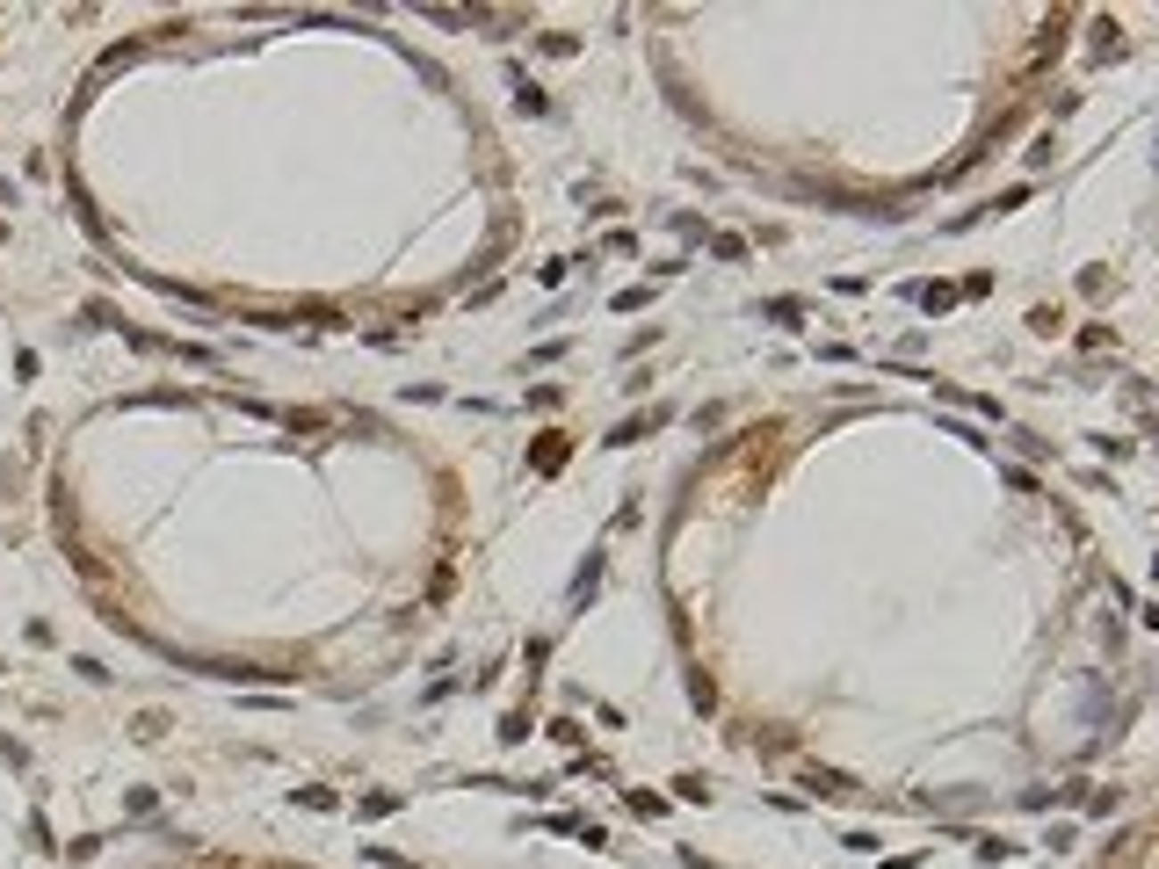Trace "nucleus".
I'll list each match as a JSON object with an SVG mask.
<instances>
[{
	"label": "nucleus",
	"mask_w": 1159,
	"mask_h": 869,
	"mask_svg": "<svg viewBox=\"0 0 1159 869\" xmlns=\"http://www.w3.org/2000/svg\"><path fill=\"white\" fill-rule=\"evenodd\" d=\"M797 790H804L812 804H834V797H855V776H841V768H819V760H804V768H797Z\"/></svg>",
	"instance_id": "1"
},
{
	"label": "nucleus",
	"mask_w": 1159,
	"mask_h": 869,
	"mask_svg": "<svg viewBox=\"0 0 1159 869\" xmlns=\"http://www.w3.org/2000/svg\"><path fill=\"white\" fill-rule=\"evenodd\" d=\"M667 420H674V406H645V413H631V420L609 434V450H631V443H645V434H652V427H667Z\"/></svg>",
	"instance_id": "2"
},
{
	"label": "nucleus",
	"mask_w": 1159,
	"mask_h": 869,
	"mask_svg": "<svg viewBox=\"0 0 1159 869\" xmlns=\"http://www.w3.org/2000/svg\"><path fill=\"white\" fill-rule=\"evenodd\" d=\"M906 305H920L927 319H943L957 305V283H906Z\"/></svg>",
	"instance_id": "3"
},
{
	"label": "nucleus",
	"mask_w": 1159,
	"mask_h": 869,
	"mask_svg": "<svg viewBox=\"0 0 1159 869\" xmlns=\"http://www.w3.org/2000/svg\"><path fill=\"white\" fill-rule=\"evenodd\" d=\"M761 319L783 326V334H797V326H804V297H761Z\"/></svg>",
	"instance_id": "4"
},
{
	"label": "nucleus",
	"mask_w": 1159,
	"mask_h": 869,
	"mask_svg": "<svg viewBox=\"0 0 1159 869\" xmlns=\"http://www.w3.org/2000/svg\"><path fill=\"white\" fill-rule=\"evenodd\" d=\"M566 457H573V443H566V434H543V443L529 450V471H543V478H551V471H559Z\"/></svg>",
	"instance_id": "5"
},
{
	"label": "nucleus",
	"mask_w": 1159,
	"mask_h": 869,
	"mask_svg": "<svg viewBox=\"0 0 1159 869\" xmlns=\"http://www.w3.org/2000/svg\"><path fill=\"white\" fill-rule=\"evenodd\" d=\"M508 87H515V109H522V117H543V109H551V94H543L529 73H508Z\"/></svg>",
	"instance_id": "6"
},
{
	"label": "nucleus",
	"mask_w": 1159,
	"mask_h": 869,
	"mask_svg": "<svg viewBox=\"0 0 1159 869\" xmlns=\"http://www.w3.org/2000/svg\"><path fill=\"white\" fill-rule=\"evenodd\" d=\"M971 855H978V862H1015V855H1022V841H1000V833H971Z\"/></svg>",
	"instance_id": "7"
},
{
	"label": "nucleus",
	"mask_w": 1159,
	"mask_h": 869,
	"mask_svg": "<svg viewBox=\"0 0 1159 869\" xmlns=\"http://www.w3.org/2000/svg\"><path fill=\"white\" fill-rule=\"evenodd\" d=\"M399 804H406L399 790H370V797H355V811H363V819H392Z\"/></svg>",
	"instance_id": "8"
},
{
	"label": "nucleus",
	"mask_w": 1159,
	"mask_h": 869,
	"mask_svg": "<svg viewBox=\"0 0 1159 869\" xmlns=\"http://www.w3.org/2000/svg\"><path fill=\"white\" fill-rule=\"evenodd\" d=\"M674 804H710V776H674Z\"/></svg>",
	"instance_id": "9"
},
{
	"label": "nucleus",
	"mask_w": 1159,
	"mask_h": 869,
	"mask_svg": "<svg viewBox=\"0 0 1159 869\" xmlns=\"http://www.w3.org/2000/svg\"><path fill=\"white\" fill-rule=\"evenodd\" d=\"M710 254H717V261H747L754 247H747L739 232H710Z\"/></svg>",
	"instance_id": "10"
},
{
	"label": "nucleus",
	"mask_w": 1159,
	"mask_h": 869,
	"mask_svg": "<svg viewBox=\"0 0 1159 869\" xmlns=\"http://www.w3.org/2000/svg\"><path fill=\"white\" fill-rule=\"evenodd\" d=\"M594 587H601V551H594V558H587V565L573 573V602H587V594H594Z\"/></svg>",
	"instance_id": "11"
},
{
	"label": "nucleus",
	"mask_w": 1159,
	"mask_h": 869,
	"mask_svg": "<svg viewBox=\"0 0 1159 869\" xmlns=\"http://www.w3.org/2000/svg\"><path fill=\"white\" fill-rule=\"evenodd\" d=\"M536 51H543V59H573V51H580V37H566V29H551V37H536Z\"/></svg>",
	"instance_id": "12"
},
{
	"label": "nucleus",
	"mask_w": 1159,
	"mask_h": 869,
	"mask_svg": "<svg viewBox=\"0 0 1159 869\" xmlns=\"http://www.w3.org/2000/svg\"><path fill=\"white\" fill-rule=\"evenodd\" d=\"M624 804H631V811H638V819H659V811H667V797H659V790H631V797H624Z\"/></svg>",
	"instance_id": "13"
},
{
	"label": "nucleus",
	"mask_w": 1159,
	"mask_h": 869,
	"mask_svg": "<svg viewBox=\"0 0 1159 869\" xmlns=\"http://www.w3.org/2000/svg\"><path fill=\"white\" fill-rule=\"evenodd\" d=\"M522 739H529V711H508L501 718V746H522Z\"/></svg>",
	"instance_id": "14"
},
{
	"label": "nucleus",
	"mask_w": 1159,
	"mask_h": 869,
	"mask_svg": "<svg viewBox=\"0 0 1159 869\" xmlns=\"http://www.w3.org/2000/svg\"><path fill=\"white\" fill-rule=\"evenodd\" d=\"M689 703H696V711H703V718L717 711V688H710V674H696V681H689Z\"/></svg>",
	"instance_id": "15"
},
{
	"label": "nucleus",
	"mask_w": 1159,
	"mask_h": 869,
	"mask_svg": "<svg viewBox=\"0 0 1159 869\" xmlns=\"http://www.w3.org/2000/svg\"><path fill=\"white\" fill-rule=\"evenodd\" d=\"M543 732L559 739V746H573V753H580V725H573V718H543Z\"/></svg>",
	"instance_id": "16"
},
{
	"label": "nucleus",
	"mask_w": 1159,
	"mask_h": 869,
	"mask_svg": "<svg viewBox=\"0 0 1159 869\" xmlns=\"http://www.w3.org/2000/svg\"><path fill=\"white\" fill-rule=\"evenodd\" d=\"M566 276H573V254H566V261H543V268H536V283H543V290H559Z\"/></svg>",
	"instance_id": "17"
},
{
	"label": "nucleus",
	"mask_w": 1159,
	"mask_h": 869,
	"mask_svg": "<svg viewBox=\"0 0 1159 869\" xmlns=\"http://www.w3.org/2000/svg\"><path fill=\"white\" fill-rule=\"evenodd\" d=\"M1029 326H1036V334H1058V326H1065V312H1058V305H1036V312H1029Z\"/></svg>",
	"instance_id": "18"
},
{
	"label": "nucleus",
	"mask_w": 1159,
	"mask_h": 869,
	"mask_svg": "<svg viewBox=\"0 0 1159 869\" xmlns=\"http://www.w3.org/2000/svg\"><path fill=\"white\" fill-rule=\"evenodd\" d=\"M1123 804V790H1087V811H1094V819H1109V811Z\"/></svg>",
	"instance_id": "19"
},
{
	"label": "nucleus",
	"mask_w": 1159,
	"mask_h": 869,
	"mask_svg": "<svg viewBox=\"0 0 1159 869\" xmlns=\"http://www.w3.org/2000/svg\"><path fill=\"white\" fill-rule=\"evenodd\" d=\"M298 797H305V804H312V811H334V804H341V797H334V790H326V783H305V790H298Z\"/></svg>",
	"instance_id": "20"
},
{
	"label": "nucleus",
	"mask_w": 1159,
	"mask_h": 869,
	"mask_svg": "<svg viewBox=\"0 0 1159 869\" xmlns=\"http://www.w3.org/2000/svg\"><path fill=\"white\" fill-rule=\"evenodd\" d=\"M645 297H652V283H631V290H616V297H609V305H616V312H638V305H645Z\"/></svg>",
	"instance_id": "21"
},
{
	"label": "nucleus",
	"mask_w": 1159,
	"mask_h": 869,
	"mask_svg": "<svg viewBox=\"0 0 1159 869\" xmlns=\"http://www.w3.org/2000/svg\"><path fill=\"white\" fill-rule=\"evenodd\" d=\"M283 427H290V434H319V427H326V413H283Z\"/></svg>",
	"instance_id": "22"
},
{
	"label": "nucleus",
	"mask_w": 1159,
	"mask_h": 869,
	"mask_svg": "<svg viewBox=\"0 0 1159 869\" xmlns=\"http://www.w3.org/2000/svg\"><path fill=\"white\" fill-rule=\"evenodd\" d=\"M985 290H992V276H985V268H971V276L957 283V297H985Z\"/></svg>",
	"instance_id": "23"
}]
</instances>
